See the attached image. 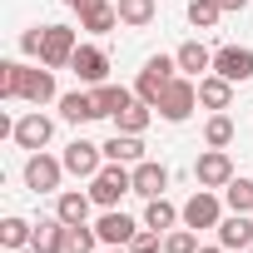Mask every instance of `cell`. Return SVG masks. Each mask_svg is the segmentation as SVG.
Wrapping results in <instances>:
<instances>
[{
	"label": "cell",
	"mask_w": 253,
	"mask_h": 253,
	"mask_svg": "<svg viewBox=\"0 0 253 253\" xmlns=\"http://www.w3.org/2000/svg\"><path fill=\"white\" fill-rule=\"evenodd\" d=\"M60 5H70V10H80V5H89V0H60Z\"/></svg>",
	"instance_id": "d590c367"
},
{
	"label": "cell",
	"mask_w": 253,
	"mask_h": 253,
	"mask_svg": "<svg viewBox=\"0 0 253 253\" xmlns=\"http://www.w3.org/2000/svg\"><path fill=\"white\" fill-rule=\"evenodd\" d=\"M129 253H164V233L149 228V223H139V233L129 238Z\"/></svg>",
	"instance_id": "4dcf8cb0"
},
{
	"label": "cell",
	"mask_w": 253,
	"mask_h": 253,
	"mask_svg": "<svg viewBox=\"0 0 253 253\" xmlns=\"http://www.w3.org/2000/svg\"><path fill=\"white\" fill-rule=\"evenodd\" d=\"M10 139H15L20 149H30V154H35V149H45V144L55 139V119H50V114H40V109H30L25 119H15V134H10Z\"/></svg>",
	"instance_id": "30bf717a"
},
{
	"label": "cell",
	"mask_w": 253,
	"mask_h": 253,
	"mask_svg": "<svg viewBox=\"0 0 253 253\" xmlns=\"http://www.w3.org/2000/svg\"><path fill=\"white\" fill-rule=\"evenodd\" d=\"M20 50H25V55H40V25H35V30H25V35H20Z\"/></svg>",
	"instance_id": "836d02e7"
},
{
	"label": "cell",
	"mask_w": 253,
	"mask_h": 253,
	"mask_svg": "<svg viewBox=\"0 0 253 253\" xmlns=\"http://www.w3.org/2000/svg\"><path fill=\"white\" fill-rule=\"evenodd\" d=\"M174 75H179V60H174V55H154V60H144V70H139V80H134V94H139L144 104H159V94L169 89Z\"/></svg>",
	"instance_id": "5b68a950"
},
{
	"label": "cell",
	"mask_w": 253,
	"mask_h": 253,
	"mask_svg": "<svg viewBox=\"0 0 253 253\" xmlns=\"http://www.w3.org/2000/svg\"><path fill=\"white\" fill-rule=\"evenodd\" d=\"M248 253H253V248H248Z\"/></svg>",
	"instance_id": "f35d334b"
},
{
	"label": "cell",
	"mask_w": 253,
	"mask_h": 253,
	"mask_svg": "<svg viewBox=\"0 0 253 253\" xmlns=\"http://www.w3.org/2000/svg\"><path fill=\"white\" fill-rule=\"evenodd\" d=\"M204 144L209 149H228L233 144V119L218 109V114H209V124H204Z\"/></svg>",
	"instance_id": "83f0119b"
},
{
	"label": "cell",
	"mask_w": 253,
	"mask_h": 253,
	"mask_svg": "<svg viewBox=\"0 0 253 253\" xmlns=\"http://www.w3.org/2000/svg\"><path fill=\"white\" fill-rule=\"evenodd\" d=\"M60 119H70V124H89V119H99L94 89H70V94H60Z\"/></svg>",
	"instance_id": "d6986e66"
},
{
	"label": "cell",
	"mask_w": 253,
	"mask_h": 253,
	"mask_svg": "<svg viewBox=\"0 0 253 253\" xmlns=\"http://www.w3.org/2000/svg\"><path fill=\"white\" fill-rule=\"evenodd\" d=\"M218 15H223L218 0H189V25H194V30H213Z\"/></svg>",
	"instance_id": "f546056e"
},
{
	"label": "cell",
	"mask_w": 253,
	"mask_h": 253,
	"mask_svg": "<svg viewBox=\"0 0 253 253\" xmlns=\"http://www.w3.org/2000/svg\"><path fill=\"white\" fill-rule=\"evenodd\" d=\"M194 179H199V189H223V184L233 179L228 149H204V154L194 159Z\"/></svg>",
	"instance_id": "9c48e42d"
},
{
	"label": "cell",
	"mask_w": 253,
	"mask_h": 253,
	"mask_svg": "<svg viewBox=\"0 0 253 253\" xmlns=\"http://www.w3.org/2000/svg\"><path fill=\"white\" fill-rule=\"evenodd\" d=\"M114 5H119V25H129V30H144L159 15V0H114Z\"/></svg>",
	"instance_id": "cb8c5ba5"
},
{
	"label": "cell",
	"mask_w": 253,
	"mask_h": 253,
	"mask_svg": "<svg viewBox=\"0 0 253 253\" xmlns=\"http://www.w3.org/2000/svg\"><path fill=\"white\" fill-rule=\"evenodd\" d=\"M124 194H134V169H129V164L104 159V169L89 179V199H94L99 209H119V199H124Z\"/></svg>",
	"instance_id": "7a4b0ae2"
},
{
	"label": "cell",
	"mask_w": 253,
	"mask_h": 253,
	"mask_svg": "<svg viewBox=\"0 0 253 253\" xmlns=\"http://www.w3.org/2000/svg\"><path fill=\"white\" fill-rule=\"evenodd\" d=\"M109 253H129V248H109Z\"/></svg>",
	"instance_id": "74e56055"
},
{
	"label": "cell",
	"mask_w": 253,
	"mask_h": 253,
	"mask_svg": "<svg viewBox=\"0 0 253 253\" xmlns=\"http://www.w3.org/2000/svg\"><path fill=\"white\" fill-rule=\"evenodd\" d=\"M223 204H228L233 213H253V179H238V174H233V179L223 184Z\"/></svg>",
	"instance_id": "4316f807"
},
{
	"label": "cell",
	"mask_w": 253,
	"mask_h": 253,
	"mask_svg": "<svg viewBox=\"0 0 253 253\" xmlns=\"http://www.w3.org/2000/svg\"><path fill=\"white\" fill-rule=\"evenodd\" d=\"M213 233H218L223 248H243V253H248V248H253V213H228V218H218Z\"/></svg>",
	"instance_id": "ac0fdd59"
},
{
	"label": "cell",
	"mask_w": 253,
	"mask_h": 253,
	"mask_svg": "<svg viewBox=\"0 0 253 253\" xmlns=\"http://www.w3.org/2000/svg\"><path fill=\"white\" fill-rule=\"evenodd\" d=\"M159 119H169V124H184L194 109H199V80H189V75H174L169 80V89L159 94Z\"/></svg>",
	"instance_id": "3957f363"
},
{
	"label": "cell",
	"mask_w": 253,
	"mask_h": 253,
	"mask_svg": "<svg viewBox=\"0 0 253 253\" xmlns=\"http://www.w3.org/2000/svg\"><path fill=\"white\" fill-rule=\"evenodd\" d=\"M144 223L159 228V233H169L174 223H184V209H174L169 199H149V204H144Z\"/></svg>",
	"instance_id": "484cf974"
},
{
	"label": "cell",
	"mask_w": 253,
	"mask_h": 253,
	"mask_svg": "<svg viewBox=\"0 0 253 253\" xmlns=\"http://www.w3.org/2000/svg\"><path fill=\"white\" fill-rule=\"evenodd\" d=\"M199 104L213 109V114L228 109V104H233V80H223V75H204V80H199Z\"/></svg>",
	"instance_id": "7402d4cb"
},
{
	"label": "cell",
	"mask_w": 253,
	"mask_h": 253,
	"mask_svg": "<svg viewBox=\"0 0 253 253\" xmlns=\"http://www.w3.org/2000/svg\"><path fill=\"white\" fill-rule=\"evenodd\" d=\"M164 253H199V233L194 228H169L164 233Z\"/></svg>",
	"instance_id": "1f68e13d"
},
{
	"label": "cell",
	"mask_w": 253,
	"mask_h": 253,
	"mask_svg": "<svg viewBox=\"0 0 253 253\" xmlns=\"http://www.w3.org/2000/svg\"><path fill=\"white\" fill-rule=\"evenodd\" d=\"M164 189H169V169L159 159H139L134 164V194L139 199H164Z\"/></svg>",
	"instance_id": "9a60e30c"
},
{
	"label": "cell",
	"mask_w": 253,
	"mask_h": 253,
	"mask_svg": "<svg viewBox=\"0 0 253 253\" xmlns=\"http://www.w3.org/2000/svg\"><path fill=\"white\" fill-rule=\"evenodd\" d=\"M70 70H75V80H80V84H89V89H94V84H104V80H109V55H104L99 45H80V50H75V60H70Z\"/></svg>",
	"instance_id": "8fae6325"
},
{
	"label": "cell",
	"mask_w": 253,
	"mask_h": 253,
	"mask_svg": "<svg viewBox=\"0 0 253 253\" xmlns=\"http://www.w3.org/2000/svg\"><path fill=\"white\" fill-rule=\"evenodd\" d=\"M0 243H5V248H30L35 243V223H25V218H5V223H0Z\"/></svg>",
	"instance_id": "f1b7e54d"
},
{
	"label": "cell",
	"mask_w": 253,
	"mask_h": 253,
	"mask_svg": "<svg viewBox=\"0 0 253 253\" xmlns=\"http://www.w3.org/2000/svg\"><path fill=\"white\" fill-rule=\"evenodd\" d=\"M199 253H228V248H223V243H218V248H199Z\"/></svg>",
	"instance_id": "8d00e7d4"
},
{
	"label": "cell",
	"mask_w": 253,
	"mask_h": 253,
	"mask_svg": "<svg viewBox=\"0 0 253 253\" xmlns=\"http://www.w3.org/2000/svg\"><path fill=\"white\" fill-rule=\"evenodd\" d=\"M75 15H80V30H89V35H109L119 25V5L114 0H89V5H80Z\"/></svg>",
	"instance_id": "5bb4252c"
},
{
	"label": "cell",
	"mask_w": 253,
	"mask_h": 253,
	"mask_svg": "<svg viewBox=\"0 0 253 253\" xmlns=\"http://www.w3.org/2000/svg\"><path fill=\"white\" fill-rule=\"evenodd\" d=\"M60 179H65V159H50L45 149H35V154L25 159V189H30V194H55Z\"/></svg>",
	"instance_id": "8992f818"
},
{
	"label": "cell",
	"mask_w": 253,
	"mask_h": 253,
	"mask_svg": "<svg viewBox=\"0 0 253 253\" xmlns=\"http://www.w3.org/2000/svg\"><path fill=\"white\" fill-rule=\"evenodd\" d=\"M35 253H70V223L55 213V218H40L35 223Z\"/></svg>",
	"instance_id": "2e32d148"
},
{
	"label": "cell",
	"mask_w": 253,
	"mask_h": 253,
	"mask_svg": "<svg viewBox=\"0 0 253 253\" xmlns=\"http://www.w3.org/2000/svg\"><path fill=\"white\" fill-rule=\"evenodd\" d=\"M104 159H114V164H129V169H134V164L144 159V139H139V134H119V129H114V139L104 144Z\"/></svg>",
	"instance_id": "603a6c76"
},
{
	"label": "cell",
	"mask_w": 253,
	"mask_h": 253,
	"mask_svg": "<svg viewBox=\"0 0 253 253\" xmlns=\"http://www.w3.org/2000/svg\"><path fill=\"white\" fill-rule=\"evenodd\" d=\"M174 60H179V75H189V80L213 75V50H209V45H199V40L179 45V50H174Z\"/></svg>",
	"instance_id": "e0dca14e"
},
{
	"label": "cell",
	"mask_w": 253,
	"mask_h": 253,
	"mask_svg": "<svg viewBox=\"0 0 253 253\" xmlns=\"http://www.w3.org/2000/svg\"><path fill=\"white\" fill-rule=\"evenodd\" d=\"M65 174H75V179H94L99 169H104V144H89V139H75V144H65Z\"/></svg>",
	"instance_id": "52a82bcc"
},
{
	"label": "cell",
	"mask_w": 253,
	"mask_h": 253,
	"mask_svg": "<svg viewBox=\"0 0 253 253\" xmlns=\"http://www.w3.org/2000/svg\"><path fill=\"white\" fill-rule=\"evenodd\" d=\"M223 10H248V0H218Z\"/></svg>",
	"instance_id": "e575fe53"
},
{
	"label": "cell",
	"mask_w": 253,
	"mask_h": 253,
	"mask_svg": "<svg viewBox=\"0 0 253 253\" xmlns=\"http://www.w3.org/2000/svg\"><path fill=\"white\" fill-rule=\"evenodd\" d=\"M94 233H99L104 248H129V238L139 233V223H134L129 213H119V209H104L99 223H94Z\"/></svg>",
	"instance_id": "4fadbf2b"
},
{
	"label": "cell",
	"mask_w": 253,
	"mask_h": 253,
	"mask_svg": "<svg viewBox=\"0 0 253 253\" xmlns=\"http://www.w3.org/2000/svg\"><path fill=\"white\" fill-rule=\"evenodd\" d=\"M213 75H223L233 84H248L253 80V50L248 45H218L213 50Z\"/></svg>",
	"instance_id": "ba28073f"
},
{
	"label": "cell",
	"mask_w": 253,
	"mask_h": 253,
	"mask_svg": "<svg viewBox=\"0 0 253 253\" xmlns=\"http://www.w3.org/2000/svg\"><path fill=\"white\" fill-rule=\"evenodd\" d=\"M0 99H25V104H50V99H60L55 94V70L50 65H20V60H0Z\"/></svg>",
	"instance_id": "6da1fadb"
},
{
	"label": "cell",
	"mask_w": 253,
	"mask_h": 253,
	"mask_svg": "<svg viewBox=\"0 0 253 253\" xmlns=\"http://www.w3.org/2000/svg\"><path fill=\"white\" fill-rule=\"evenodd\" d=\"M89 209H94V199H89V189H65L60 199H55V213L75 228V223H89Z\"/></svg>",
	"instance_id": "ffe728a7"
},
{
	"label": "cell",
	"mask_w": 253,
	"mask_h": 253,
	"mask_svg": "<svg viewBox=\"0 0 253 253\" xmlns=\"http://www.w3.org/2000/svg\"><path fill=\"white\" fill-rule=\"evenodd\" d=\"M134 99H139V94H134V89H124V84H109V80H104V84H94V104H99V119H114L119 109H129Z\"/></svg>",
	"instance_id": "44dd1931"
},
{
	"label": "cell",
	"mask_w": 253,
	"mask_h": 253,
	"mask_svg": "<svg viewBox=\"0 0 253 253\" xmlns=\"http://www.w3.org/2000/svg\"><path fill=\"white\" fill-rule=\"evenodd\" d=\"M75 50H80V35H75L70 25H40V65H50V70H70Z\"/></svg>",
	"instance_id": "277c9868"
},
{
	"label": "cell",
	"mask_w": 253,
	"mask_h": 253,
	"mask_svg": "<svg viewBox=\"0 0 253 253\" xmlns=\"http://www.w3.org/2000/svg\"><path fill=\"white\" fill-rule=\"evenodd\" d=\"M149 119H154V104L134 99L129 109H119V114H114V129H119V134H144V129H149Z\"/></svg>",
	"instance_id": "d4e9b609"
},
{
	"label": "cell",
	"mask_w": 253,
	"mask_h": 253,
	"mask_svg": "<svg viewBox=\"0 0 253 253\" xmlns=\"http://www.w3.org/2000/svg\"><path fill=\"white\" fill-rule=\"evenodd\" d=\"M218 218H223V204H218V194L213 189H199L189 204H184V228H218Z\"/></svg>",
	"instance_id": "7c38bea8"
},
{
	"label": "cell",
	"mask_w": 253,
	"mask_h": 253,
	"mask_svg": "<svg viewBox=\"0 0 253 253\" xmlns=\"http://www.w3.org/2000/svg\"><path fill=\"white\" fill-rule=\"evenodd\" d=\"M94 248H99V233L89 223H75L70 228V253H94Z\"/></svg>",
	"instance_id": "d6a6232c"
}]
</instances>
